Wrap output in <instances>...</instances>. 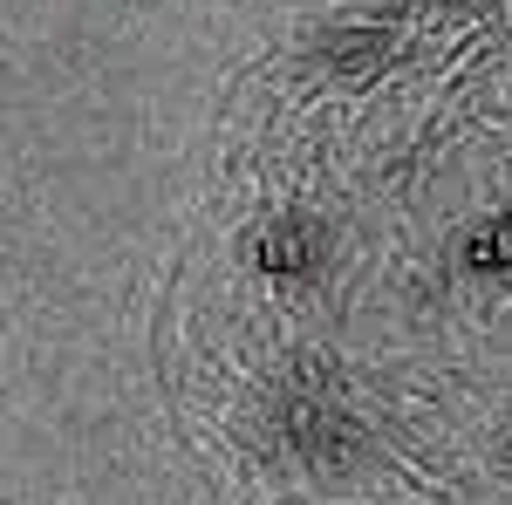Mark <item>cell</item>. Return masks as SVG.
Masks as SVG:
<instances>
[{
  "label": "cell",
  "mask_w": 512,
  "mask_h": 505,
  "mask_svg": "<svg viewBox=\"0 0 512 505\" xmlns=\"http://www.w3.org/2000/svg\"><path fill=\"white\" fill-rule=\"evenodd\" d=\"M328 253H335V233L321 226L315 212H274L267 226H253V239H246V260H253V273H267V280H315L321 267H328Z\"/></svg>",
  "instance_id": "cell-3"
},
{
  "label": "cell",
  "mask_w": 512,
  "mask_h": 505,
  "mask_svg": "<svg viewBox=\"0 0 512 505\" xmlns=\"http://www.w3.org/2000/svg\"><path fill=\"white\" fill-rule=\"evenodd\" d=\"M274 437L287 444L294 465H308L315 478H349L369 458V430L349 403L321 396V389H294L274 403Z\"/></svg>",
  "instance_id": "cell-1"
},
{
  "label": "cell",
  "mask_w": 512,
  "mask_h": 505,
  "mask_svg": "<svg viewBox=\"0 0 512 505\" xmlns=\"http://www.w3.org/2000/svg\"><path fill=\"white\" fill-rule=\"evenodd\" d=\"M390 7H485V0H390Z\"/></svg>",
  "instance_id": "cell-5"
},
{
  "label": "cell",
  "mask_w": 512,
  "mask_h": 505,
  "mask_svg": "<svg viewBox=\"0 0 512 505\" xmlns=\"http://www.w3.org/2000/svg\"><path fill=\"white\" fill-rule=\"evenodd\" d=\"M458 267L465 273H512V205H499L492 219H478L472 233H465Z\"/></svg>",
  "instance_id": "cell-4"
},
{
  "label": "cell",
  "mask_w": 512,
  "mask_h": 505,
  "mask_svg": "<svg viewBox=\"0 0 512 505\" xmlns=\"http://www.w3.org/2000/svg\"><path fill=\"white\" fill-rule=\"evenodd\" d=\"M396 62H403V35H396L390 21H362V14L328 21V28L308 41V69L328 76V82H349V89L390 76Z\"/></svg>",
  "instance_id": "cell-2"
}]
</instances>
